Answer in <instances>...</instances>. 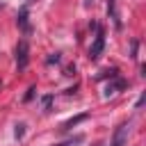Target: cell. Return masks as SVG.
Listing matches in <instances>:
<instances>
[{
  "mask_svg": "<svg viewBox=\"0 0 146 146\" xmlns=\"http://www.w3.org/2000/svg\"><path fill=\"white\" fill-rule=\"evenodd\" d=\"M27 62H30V46H27V41H18V46H16V66L23 71L27 66Z\"/></svg>",
  "mask_w": 146,
  "mask_h": 146,
  "instance_id": "obj_1",
  "label": "cell"
},
{
  "mask_svg": "<svg viewBox=\"0 0 146 146\" xmlns=\"http://www.w3.org/2000/svg\"><path fill=\"white\" fill-rule=\"evenodd\" d=\"M103 48H105V32L98 30V32H96V41H94V46L89 48V57H91V59H98V57L103 55Z\"/></svg>",
  "mask_w": 146,
  "mask_h": 146,
  "instance_id": "obj_2",
  "label": "cell"
},
{
  "mask_svg": "<svg viewBox=\"0 0 146 146\" xmlns=\"http://www.w3.org/2000/svg\"><path fill=\"white\" fill-rule=\"evenodd\" d=\"M128 132H130V125L128 123H121L114 132V139H112V146H125L128 141Z\"/></svg>",
  "mask_w": 146,
  "mask_h": 146,
  "instance_id": "obj_3",
  "label": "cell"
},
{
  "mask_svg": "<svg viewBox=\"0 0 146 146\" xmlns=\"http://www.w3.org/2000/svg\"><path fill=\"white\" fill-rule=\"evenodd\" d=\"M121 89H125V80H116L114 84H107L105 96H114V94H116V91H121Z\"/></svg>",
  "mask_w": 146,
  "mask_h": 146,
  "instance_id": "obj_4",
  "label": "cell"
},
{
  "mask_svg": "<svg viewBox=\"0 0 146 146\" xmlns=\"http://www.w3.org/2000/svg\"><path fill=\"white\" fill-rule=\"evenodd\" d=\"M18 27L23 30V32H27L30 30V23H27V9L23 7L21 9V14H18Z\"/></svg>",
  "mask_w": 146,
  "mask_h": 146,
  "instance_id": "obj_5",
  "label": "cell"
},
{
  "mask_svg": "<svg viewBox=\"0 0 146 146\" xmlns=\"http://www.w3.org/2000/svg\"><path fill=\"white\" fill-rule=\"evenodd\" d=\"M84 119H87V114H80V116H73L71 121H66V123H64V130H68V128H73V125H78V123H80V121H84Z\"/></svg>",
  "mask_w": 146,
  "mask_h": 146,
  "instance_id": "obj_6",
  "label": "cell"
},
{
  "mask_svg": "<svg viewBox=\"0 0 146 146\" xmlns=\"http://www.w3.org/2000/svg\"><path fill=\"white\" fill-rule=\"evenodd\" d=\"M34 91H36V89H34V87H30V89H27V94H25V100H32V98H34Z\"/></svg>",
  "mask_w": 146,
  "mask_h": 146,
  "instance_id": "obj_7",
  "label": "cell"
},
{
  "mask_svg": "<svg viewBox=\"0 0 146 146\" xmlns=\"http://www.w3.org/2000/svg\"><path fill=\"white\" fill-rule=\"evenodd\" d=\"M23 132H25V125L18 123V125H16V137H23Z\"/></svg>",
  "mask_w": 146,
  "mask_h": 146,
  "instance_id": "obj_8",
  "label": "cell"
},
{
  "mask_svg": "<svg viewBox=\"0 0 146 146\" xmlns=\"http://www.w3.org/2000/svg\"><path fill=\"white\" fill-rule=\"evenodd\" d=\"M73 141H82V137H75V139H73ZM73 141H62V144H55V146H71V144H73Z\"/></svg>",
  "mask_w": 146,
  "mask_h": 146,
  "instance_id": "obj_9",
  "label": "cell"
},
{
  "mask_svg": "<svg viewBox=\"0 0 146 146\" xmlns=\"http://www.w3.org/2000/svg\"><path fill=\"white\" fill-rule=\"evenodd\" d=\"M52 62H59V55H57V52H55L52 57H48V64H52Z\"/></svg>",
  "mask_w": 146,
  "mask_h": 146,
  "instance_id": "obj_10",
  "label": "cell"
},
{
  "mask_svg": "<svg viewBox=\"0 0 146 146\" xmlns=\"http://www.w3.org/2000/svg\"><path fill=\"white\" fill-rule=\"evenodd\" d=\"M107 9H110V11H114V0H110V2H107Z\"/></svg>",
  "mask_w": 146,
  "mask_h": 146,
  "instance_id": "obj_11",
  "label": "cell"
},
{
  "mask_svg": "<svg viewBox=\"0 0 146 146\" xmlns=\"http://www.w3.org/2000/svg\"><path fill=\"white\" fill-rule=\"evenodd\" d=\"M87 2H89V5H91V2H94V0H87Z\"/></svg>",
  "mask_w": 146,
  "mask_h": 146,
  "instance_id": "obj_12",
  "label": "cell"
}]
</instances>
